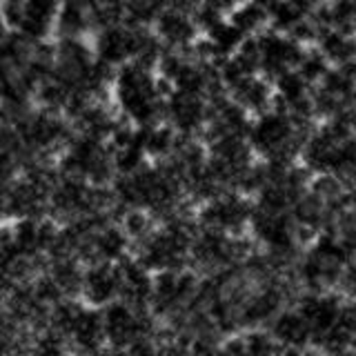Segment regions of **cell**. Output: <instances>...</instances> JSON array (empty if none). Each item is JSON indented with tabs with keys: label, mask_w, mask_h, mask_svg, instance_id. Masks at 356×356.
<instances>
[{
	"label": "cell",
	"mask_w": 356,
	"mask_h": 356,
	"mask_svg": "<svg viewBox=\"0 0 356 356\" xmlns=\"http://www.w3.org/2000/svg\"><path fill=\"white\" fill-rule=\"evenodd\" d=\"M92 252L96 263H118L122 256L129 254V241L120 225L109 222L92 236Z\"/></svg>",
	"instance_id": "obj_12"
},
{
	"label": "cell",
	"mask_w": 356,
	"mask_h": 356,
	"mask_svg": "<svg viewBox=\"0 0 356 356\" xmlns=\"http://www.w3.org/2000/svg\"><path fill=\"white\" fill-rule=\"evenodd\" d=\"M111 96L116 111L134 127H152L165 122V98L159 94L156 74L136 63L120 65L111 78Z\"/></svg>",
	"instance_id": "obj_1"
},
{
	"label": "cell",
	"mask_w": 356,
	"mask_h": 356,
	"mask_svg": "<svg viewBox=\"0 0 356 356\" xmlns=\"http://www.w3.org/2000/svg\"><path fill=\"white\" fill-rule=\"evenodd\" d=\"M81 300L87 307H105L118 300V276L111 263L87 265L83 270L81 283Z\"/></svg>",
	"instance_id": "obj_6"
},
{
	"label": "cell",
	"mask_w": 356,
	"mask_h": 356,
	"mask_svg": "<svg viewBox=\"0 0 356 356\" xmlns=\"http://www.w3.org/2000/svg\"><path fill=\"white\" fill-rule=\"evenodd\" d=\"M227 96L232 103H236L245 114L254 118L272 107L274 89H272V83L265 81L261 74H254V76L243 78V81H238L234 87H229Z\"/></svg>",
	"instance_id": "obj_9"
},
{
	"label": "cell",
	"mask_w": 356,
	"mask_h": 356,
	"mask_svg": "<svg viewBox=\"0 0 356 356\" xmlns=\"http://www.w3.org/2000/svg\"><path fill=\"white\" fill-rule=\"evenodd\" d=\"M227 20L236 27L243 36H259L267 29V9L263 0H243L234 7Z\"/></svg>",
	"instance_id": "obj_14"
},
{
	"label": "cell",
	"mask_w": 356,
	"mask_h": 356,
	"mask_svg": "<svg viewBox=\"0 0 356 356\" xmlns=\"http://www.w3.org/2000/svg\"><path fill=\"white\" fill-rule=\"evenodd\" d=\"M327 70H330V65L318 54L316 47H305V51H303V56H300L298 65L294 67V72L300 76V81H303L307 87H316L318 81H321L323 76H325Z\"/></svg>",
	"instance_id": "obj_16"
},
{
	"label": "cell",
	"mask_w": 356,
	"mask_h": 356,
	"mask_svg": "<svg viewBox=\"0 0 356 356\" xmlns=\"http://www.w3.org/2000/svg\"><path fill=\"white\" fill-rule=\"evenodd\" d=\"M89 31H92V27H89L87 11L81 5L72 3V0H65L58 5L54 20L56 38H85Z\"/></svg>",
	"instance_id": "obj_13"
},
{
	"label": "cell",
	"mask_w": 356,
	"mask_h": 356,
	"mask_svg": "<svg viewBox=\"0 0 356 356\" xmlns=\"http://www.w3.org/2000/svg\"><path fill=\"white\" fill-rule=\"evenodd\" d=\"M300 356H325L321 350H314V348H307V350H300Z\"/></svg>",
	"instance_id": "obj_17"
},
{
	"label": "cell",
	"mask_w": 356,
	"mask_h": 356,
	"mask_svg": "<svg viewBox=\"0 0 356 356\" xmlns=\"http://www.w3.org/2000/svg\"><path fill=\"white\" fill-rule=\"evenodd\" d=\"M58 0H25V14L16 29L29 42H47L54 36V20Z\"/></svg>",
	"instance_id": "obj_8"
},
{
	"label": "cell",
	"mask_w": 356,
	"mask_h": 356,
	"mask_svg": "<svg viewBox=\"0 0 356 356\" xmlns=\"http://www.w3.org/2000/svg\"><path fill=\"white\" fill-rule=\"evenodd\" d=\"M152 31L161 44L170 51H185L189 49L198 38V29L194 25L189 11L165 7L159 16H156Z\"/></svg>",
	"instance_id": "obj_4"
},
{
	"label": "cell",
	"mask_w": 356,
	"mask_h": 356,
	"mask_svg": "<svg viewBox=\"0 0 356 356\" xmlns=\"http://www.w3.org/2000/svg\"><path fill=\"white\" fill-rule=\"evenodd\" d=\"M67 345L74 356H92L100 348H105V334H103V316L96 307H83L78 314L74 327L67 337Z\"/></svg>",
	"instance_id": "obj_7"
},
{
	"label": "cell",
	"mask_w": 356,
	"mask_h": 356,
	"mask_svg": "<svg viewBox=\"0 0 356 356\" xmlns=\"http://www.w3.org/2000/svg\"><path fill=\"white\" fill-rule=\"evenodd\" d=\"M207 120V103L203 96L172 92L165 98V122L181 136H200Z\"/></svg>",
	"instance_id": "obj_3"
},
{
	"label": "cell",
	"mask_w": 356,
	"mask_h": 356,
	"mask_svg": "<svg viewBox=\"0 0 356 356\" xmlns=\"http://www.w3.org/2000/svg\"><path fill=\"white\" fill-rule=\"evenodd\" d=\"M312 47L318 49V54L327 60L330 67L350 65L354 63L356 56L354 36H348V33H341L337 29H323Z\"/></svg>",
	"instance_id": "obj_11"
},
{
	"label": "cell",
	"mask_w": 356,
	"mask_h": 356,
	"mask_svg": "<svg viewBox=\"0 0 356 356\" xmlns=\"http://www.w3.org/2000/svg\"><path fill=\"white\" fill-rule=\"evenodd\" d=\"M265 330L270 332L274 343L281 345V348L307 350L312 343V332L307 327V323L300 318V314L294 307H283Z\"/></svg>",
	"instance_id": "obj_10"
},
{
	"label": "cell",
	"mask_w": 356,
	"mask_h": 356,
	"mask_svg": "<svg viewBox=\"0 0 356 356\" xmlns=\"http://www.w3.org/2000/svg\"><path fill=\"white\" fill-rule=\"evenodd\" d=\"M252 207V198L238 192H222L216 198L198 205L194 218L198 229L220 232L227 236H243V234H248Z\"/></svg>",
	"instance_id": "obj_2"
},
{
	"label": "cell",
	"mask_w": 356,
	"mask_h": 356,
	"mask_svg": "<svg viewBox=\"0 0 356 356\" xmlns=\"http://www.w3.org/2000/svg\"><path fill=\"white\" fill-rule=\"evenodd\" d=\"M118 225H120L122 234L127 236L129 245H136V243L145 241L156 227H159L156 220L145 209H127L125 214L120 216Z\"/></svg>",
	"instance_id": "obj_15"
},
{
	"label": "cell",
	"mask_w": 356,
	"mask_h": 356,
	"mask_svg": "<svg viewBox=\"0 0 356 356\" xmlns=\"http://www.w3.org/2000/svg\"><path fill=\"white\" fill-rule=\"evenodd\" d=\"M92 51L98 63H103L111 70H118L120 65L131 63L134 54V29L127 25H116L107 29L94 31Z\"/></svg>",
	"instance_id": "obj_5"
}]
</instances>
